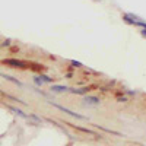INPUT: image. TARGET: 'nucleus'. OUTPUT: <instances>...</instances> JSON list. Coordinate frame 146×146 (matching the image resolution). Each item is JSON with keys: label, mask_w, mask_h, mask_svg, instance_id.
<instances>
[{"label": "nucleus", "mask_w": 146, "mask_h": 146, "mask_svg": "<svg viewBox=\"0 0 146 146\" xmlns=\"http://www.w3.org/2000/svg\"><path fill=\"white\" fill-rule=\"evenodd\" d=\"M3 63L5 64H9L12 67H23V63L22 62H19V60H13V58H7V60H5Z\"/></svg>", "instance_id": "nucleus-1"}, {"label": "nucleus", "mask_w": 146, "mask_h": 146, "mask_svg": "<svg viewBox=\"0 0 146 146\" xmlns=\"http://www.w3.org/2000/svg\"><path fill=\"white\" fill-rule=\"evenodd\" d=\"M54 107H56V108H58V110H62V111H64L66 114H69V115H72V117H76V118H85L83 115H80V114H78V113H72L70 110H67V108H64V107H60V105H57V104H54Z\"/></svg>", "instance_id": "nucleus-2"}, {"label": "nucleus", "mask_w": 146, "mask_h": 146, "mask_svg": "<svg viewBox=\"0 0 146 146\" xmlns=\"http://www.w3.org/2000/svg\"><path fill=\"white\" fill-rule=\"evenodd\" d=\"M0 76H3L5 79H7V80H10V82H13V83H16L18 86H22V83L18 80V79H15V78H12V76H7V75H2V73H0Z\"/></svg>", "instance_id": "nucleus-3"}, {"label": "nucleus", "mask_w": 146, "mask_h": 146, "mask_svg": "<svg viewBox=\"0 0 146 146\" xmlns=\"http://www.w3.org/2000/svg\"><path fill=\"white\" fill-rule=\"evenodd\" d=\"M9 110H10V111H13L15 114H18L19 117H23V118H27V115L23 114V113L21 111V110H18V108H13V107H9Z\"/></svg>", "instance_id": "nucleus-4"}, {"label": "nucleus", "mask_w": 146, "mask_h": 146, "mask_svg": "<svg viewBox=\"0 0 146 146\" xmlns=\"http://www.w3.org/2000/svg\"><path fill=\"white\" fill-rule=\"evenodd\" d=\"M36 83H41V82H51V78H47V76H41V78H35Z\"/></svg>", "instance_id": "nucleus-5"}, {"label": "nucleus", "mask_w": 146, "mask_h": 146, "mask_svg": "<svg viewBox=\"0 0 146 146\" xmlns=\"http://www.w3.org/2000/svg\"><path fill=\"white\" fill-rule=\"evenodd\" d=\"M51 89H53V91H56V92H66V91H67V88H66V86H58V85H57V86H53Z\"/></svg>", "instance_id": "nucleus-6"}, {"label": "nucleus", "mask_w": 146, "mask_h": 146, "mask_svg": "<svg viewBox=\"0 0 146 146\" xmlns=\"http://www.w3.org/2000/svg\"><path fill=\"white\" fill-rule=\"evenodd\" d=\"M86 100V102H92V104H98L100 101H98V98H85Z\"/></svg>", "instance_id": "nucleus-7"}, {"label": "nucleus", "mask_w": 146, "mask_h": 146, "mask_svg": "<svg viewBox=\"0 0 146 146\" xmlns=\"http://www.w3.org/2000/svg\"><path fill=\"white\" fill-rule=\"evenodd\" d=\"M72 64H73V66H78V67L82 66V63H79V62H72Z\"/></svg>", "instance_id": "nucleus-8"}]
</instances>
